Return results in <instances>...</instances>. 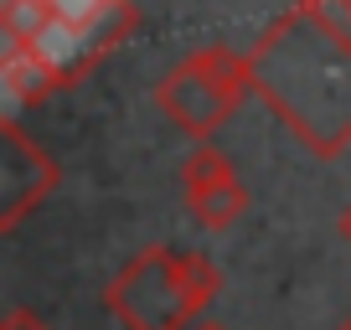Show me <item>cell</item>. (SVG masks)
<instances>
[{
    "instance_id": "6",
    "label": "cell",
    "mask_w": 351,
    "mask_h": 330,
    "mask_svg": "<svg viewBox=\"0 0 351 330\" xmlns=\"http://www.w3.org/2000/svg\"><path fill=\"white\" fill-rule=\"evenodd\" d=\"M186 207H191V217H197V227L222 232V227H232V222L248 212V186L232 176V181H222V186H212V191L186 196Z\"/></svg>"
},
{
    "instance_id": "7",
    "label": "cell",
    "mask_w": 351,
    "mask_h": 330,
    "mask_svg": "<svg viewBox=\"0 0 351 330\" xmlns=\"http://www.w3.org/2000/svg\"><path fill=\"white\" fill-rule=\"evenodd\" d=\"M232 176H238V170H232V160L217 144H197V150L181 160V186H186V196L212 191V186H222V181H232Z\"/></svg>"
},
{
    "instance_id": "2",
    "label": "cell",
    "mask_w": 351,
    "mask_h": 330,
    "mask_svg": "<svg viewBox=\"0 0 351 330\" xmlns=\"http://www.w3.org/2000/svg\"><path fill=\"white\" fill-rule=\"evenodd\" d=\"M222 274L191 248H145L114 274L104 305L124 330H197Z\"/></svg>"
},
{
    "instance_id": "1",
    "label": "cell",
    "mask_w": 351,
    "mask_h": 330,
    "mask_svg": "<svg viewBox=\"0 0 351 330\" xmlns=\"http://www.w3.org/2000/svg\"><path fill=\"white\" fill-rule=\"evenodd\" d=\"M253 93L310 155L351 150V0H295L248 47Z\"/></svg>"
},
{
    "instance_id": "3",
    "label": "cell",
    "mask_w": 351,
    "mask_h": 330,
    "mask_svg": "<svg viewBox=\"0 0 351 330\" xmlns=\"http://www.w3.org/2000/svg\"><path fill=\"white\" fill-rule=\"evenodd\" d=\"M248 88H253L248 52H238V47H228V42H212V47L186 52L155 83V109L171 124H181L191 140L207 144L212 134L238 114V103L248 99Z\"/></svg>"
},
{
    "instance_id": "11",
    "label": "cell",
    "mask_w": 351,
    "mask_h": 330,
    "mask_svg": "<svg viewBox=\"0 0 351 330\" xmlns=\"http://www.w3.org/2000/svg\"><path fill=\"white\" fill-rule=\"evenodd\" d=\"M341 330H351V320H341Z\"/></svg>"
},
{
    "instance_id": "10",
    "label": "cell",
    "mask_w": 351,
    "mask_h": 330,
    "mask_svg": "<svg viewBox=\"0 0 351 330\" xmlns=\"http://www.w3.org/2000/svg\"><path fill=\"white\" fill-rule=\"evenodd\" d=\"M197 330H222V325H212V320H207V325H197Z\"/></svg>"
},
{
    "instance_id": "9",
    "label": "cell",
    "mask_w": 351,
    "mask_h": 330,
    "mask_svg": "<svg viewBox=\"0 0 351 330\" xmlns=\"http://www.w3.org/2000/svg\"><path fill=\"white\" fill-rule=\"evenodd\" d=\"M341 238H346V242H351V207H346V212H341Z\"/></svg>"
},
{
    "instance_id": "8",
    "label": "cell",
    "mask_w": 351,
    "mask_h": 330,
    "mask_svg": "<svg viewBox=\"0 0 351 330\" xmlns=\"http://www.w3.org/2000/svg\"><path fill=\"white\" fill-rule=\"evenodd\" d=\"M0 330H52L42 315H32V309H11V315L0 320Z\"/></svg>"
},
{
    "instance_id": "5",
    "label": "cell",
    "mask_w": 351,
    "mask_h": 330,
    "mask_svg": "<svg viewBox=\"0 0 351 330\" xmlns=\"http://www.w3.org/2000/svg\"><path fill=\"white\" fill-rule=\"evenodd\" d=\"M62 83H67V77L57 73L36 47H21V42L5 47V88H11L16 103H21V99H42V93L62 88Z\"/></svg>"
},
{
    "instance_id": "4",
    "label": "cell",
    "mask_w": 351,
    "mask_h": 330,
    "mask_svg": "<svg viewBox=\"0 0 351 330\" xmlns=\"http://www.w3.org/2000/svg\"><path fill=\"white\" fill-rule=\"evenodd\" d=\"M57 181H62V165L16 119L0 124V227H16L42 196H52Z\"/></svg>"
}]
</instances>
